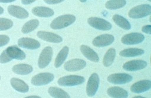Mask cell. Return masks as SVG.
<instances>
[{
  "label": "cell",
  "instance_id": "4",
  "mask_svg": "<svg viewBox=\"0 0 151 98\" xmlns=\"http://www.w3.org/2000/svg\"><path fill=\"white\" fill-rule=\"evenodd\" d=\"M85 81L84 77L82 76L70 75L60 77L58 81V84L62 87L75 86L82 84Z\"/></svg>",
  "mask_w": 151,
  "mask_h": 98
},
{
  "label": "cell",
  "instance_id": "39",
  "mask_svg": "<svg viewBox=\"0 0 151 98\" xmlns=\"http://www.w3.org/2000/svg\"><path fill=\"white\" fill-rule=\"evenodd\" d=\"M80 2H83V3H84V2H87V1H82V0H80Z\"/></svg>",
  "mask_w": 151,
  "mask_h": 98
},
{
  "label": "cell",
  "instance_id": "27",
  "mask_svg": "<svg viewBox=\"0 0 151 98\" xmlns=\"http://www.w3.org/2000/svg\"><path fill=\"white\" fill-rule=\"evenodd\" d=\"M116 56V50L113 48L109 49L105 54L103 59V65L105 67H108L112 64L115 59Z\"/></svg>",
  "mask_w": 151,
  "mask_h": 98
},
{
  "label": "cell",
  "instance_id": "24",
  "mask_svg": "<svg viewBox=\"0 0 151 98\" xmlns=\"http://www.w3.org/2000/svg\"><path fill=\"white\" fill-rule=\"evenodd\" d=\"M144 50L139 48H130L125 49L120 52L119 55L125 57H135L142 55L144 54Z\"/></svg>",
  "mask_w": 151,
  "mask_h": 98
},
{
  "label": "cell",
  "instance_id": "35",
  "mask_svg": "<svg viewBox=\"0 0 151 98\" xmlns=\"http://www.w3.org/2000/svg\"><path fill=\"white\" fill-rule=\"evenodd\" d=\"M14 0H0V3H11V2H14Z\"/></svg>",
  "mask_w": 151,
  "mask_h": 98
},
{
  "label": "cell",
  "instance_id": "32",
  "mask_svg": "<svg viewBox=\"0 0 151 98\" xmlns=\"http://www.w3.org/2000/svg\"><path fill=\"white\" fill-rule=\"evenodd\" d=\"M142 32L148 34H151V25H148L142 27Z\"/></svg>",
  "mask_w": 151,
  "mask_h": 98
},
{
  "label": "cell",
  "instance_id": "3",
  "mask_svg": "<svg viewBox=\"0 0 151 98\" xmlns=\"http://www.w3.org/2000/svg\"><path fill=\"white\" fill-rule=\"evenodd\" d=\"M151 13V6L143 4L134 7L129 11L128 15L132 19H139L149 15Z\"/></svg>",
  "mask_w": 151,
  "mask_h": 98
},
{
  "label": "cell",
  "instance_id": "37",
  "mask_svg": "<svg viewBox=\"0 0 151 98\" xmlns=\"http://www.w3.org/2000/svg\"><path fill=\"white\" fill-rule=\"evenodd\" d=\"M4 12V9L2 7L0 6V15L3 14Z\"/></svg>",
  "mask_w": 151,
  "mask_h": 98
},
{
  "label": "cell",
  "instance_id": "10",
  "mask_svg": "<svg viewBox=\"0 0 151 98\" xmlns=\"http://www.w3.org/2000/svg\"><path fill=\"white\" fill-rule=\"evenodd\" d=\"M145 39L144 35L139 33H131L125 35L121 39V42L126 45L137 44Z\"/></svg>",
  "mask_w": 151,
  "mask_h": 98
},
{
  "label": "cell",
  "instance_id": "1",
  "mask_svg": "<svg viewBox=\"0 0 151 98\" xmlns=\"http://www.w3.org/2000/svg\"><path fill=\"white\" fill-rule=\"evenodd\" d=\"M26 58L24 52L16 45L7 47L0 55V63L5 64L10 62L12 59L23 60Z\"/></svg>",
  "mask_w": 151,
  "mask_h": 98
},
{
  "label": "cell",
  "instance_id": "23",
  "mask_svg": "<svg viewBox=\"0 0 151 98\" xmlns=\"http://www.w3.org/2000/svg\"><path fill=\"white\" fill-rule=\"evenodd\" d=\"M69 52V48L68 46H65L59 52L55 62V67L56 68L60 67L67 59Z\"/></svg>",
  "mask_w": 151,
  "mask_h": 98
},
{
  "label": "cell",
  "instance_id": "7",
  "mask_svg": "<svg viewBox=\"0 0 151 98\" xmlns=\"http://www.w3.org/2000/svg\"><path fill=\"white\" fill-rule=\"evenodd\" d=\"M99 77L96 73L90 77L86 86V93L89 97H93L96 94L99 85Z\"/></svg>",
  "mask_w": 151,
  "mask_h": 98
},
{
  "label": "cell",
  "instance_id": "22",
  "mask_svg": "<svg viewBox=\"0 0 151 98\" xmlns=\"http://www.w3.org/2000/svg\"><path fill=\"white\" fill-rule=\"evenodd\" d=\"M12 71L16 74L27 75L32 72L33 67L28 64H19L14 66Z\"/></svg>",
  "mask_w": 151,
  "mask_h": 98
},
{
  "label": "cell",
  "instance_id": "2",
  "mask_svg": "<svg viewBox=\"0 0 151 98\" xmlns=\"http://www.w3.org/2000/svg\"><path fill=\"white\" fill-rule=\"evenodd\" d=\"M75 21L76 17L75 16L66 14L60 16L54 19L51 23L50 26L53 29H60L72 25Z\"/></svg>",
  "mask_w": 151,
  "mask_h": 98
},
{
  "label": "cell",
  "instance_id": "19",
  "mask_svg": "<svg viewBox=\"0 0 151 98\" xmlns=\"http://www.w3.org/2000/svg\"><path fill=\"white\" fill-rule=\"evenodd\" d=\"M107 93L113 98H127L129 96L127 92L123 88L119 87H112L109 88Z\"/></svg>",
  "mask_w": 151,
  "mask_h": 98
},
{
  "label": "cell",
  "instance_id": "25",
  "mask_svg": "<svg viewBox=\"0 0 151 98\" xmlns=\"http://www.w3.org/2000/svg\"><path fill=\"white\" fill-rule=\"evenodd\" d=\"M112 20L117 26L124 29L129 30L131 28V25L127 19L119 15H114L112 17Z\"/></svg>",
  "mask_w": 151,
  "mask_h": 98
},
{
  "label": "cell",
  "instance_id": "41",
  "mask_svg": "<svg viewBox=\"0 0 151 98\" xmlns=\"http://www.w3.org/2000/svg\"><path fill=\"white\" fill-rule=\"evenodd\" d=\"M0 79H1V77H0Z\"/></svg>",
  "mask_w": 151,
  "mask_h": 98
},
{
  "label": "cell",
  "instance_id": "34",
  "mask_svg": "<svg viewBox=\"0 0 151 98\" xmlns=\"http://www.w3.org/2000/svg\"><path fill=\"white\" fill-rule=\"evenodd\" d=\"M35 2V1H32V0L28 1V0H27V1H22V3L23 4H24V5H28V4H30L32 3Z\"/></svg>",
  "mask_w": 151,
  "mask_h": 98
},
{
  "label": "cell",
  "instance_id": "38",
  "mask_svg": "<svg viewBox=\"0 0 151 98\" xmlns=\"http://www.w3.org/2000/svg\"><path fill=\"white\" fill-rule=\"evenodd\" d=\"M145 98V97H143L139 96L134 97H133V98Z\"/></svg>",
  "mask_w": 151,
  "mask_h": 98
},
{
  "label": "cell",
  "instance_id": "5",
  "mask_svg": "<svg viewBox=\"0 0 151 98\" xmlns=\"http://www.w3.org/2000/svg\"><path fill=\"white\" fill-rule=\"evenodd\" d=\"M54 78L55 76L51 73H40L34 76L32 78L31 83L35 86H40L48 84L52 82L54 79Z\"/></svg>",
  "mask_w": 151,
  "mask_h": 98
},
{
  "label": "cell",
  "instance_id": "40",
  "mask_svg": "<svg viewBox=\"0 0 151 98\" xmlns=\"http://www.w3.org/2000/svg\"><path fill=\"white\" fill-rule=\"evenodd\" d=\"M151 17H150V22H151Z\"/></svg>",
  "mask_w": 151,
  "mask_h": 98
},
{
  "label": "cell",
  "instance_id": "36",
  "mask_svg": "<svg viewBox=\"0 0 151 98\" xmlns=\"http://www.w3.org/2000/svg\"><path fill=\"white\" fill-rule=\"evenodd\" d=\"M24 98H41L40 97L38 96H30Z\"/></svg>",
  "mask_w": 151,
  "mask_h": 98
},
{
  "label": "cell",
  "instance_id": "8",
  "mask_svg": "<svg viewBox=\"0 0 151 98\" xmlns=\"http://www.w3.org/2000/svg\"><path fill=\"white\" fill-rule=\"evenodd\" d=\"M53 50L51 47L47 46L43 49L40 54L38 64L40 69L47 67L52 60Z\"/></svg>",
  "mask_w": 151,
  "mask_h": 98
},
{
  "label": "cell",
  "instance_id": "26",
  "mask_svg": "<svg viewBox=\"0 0 151 98\" xmlns=\"http://www.w3.org/2000/svg\"><path fill=\"white\" fill-rule=\"evenodd\" d=\"M48 92L54 98H70V95L66 92L58 87H50L48 89Z\"/></svg>",
  "mask_w": 151,
  "mask_h": 98
},
{
  "label": "cell",
  "instance_id": "13",
  "mask_svg": "<svg viewBox=\"0 0 151 98\" xmlns=\"http://www.w3.org/2000/svg\"><path fill=\"white\" fill-rule=\"evenodd\" d=\"M147 66V63L144 60H133L125 62L122 66V68L125 71L132 72L141 70Z\"/></svg>",
  "mask_w": 151,
  "mask_h": 98
},
{
  "label": "cell",
  "instance_id": "30",
  "mask_svg": "<svg viewBox=\"0 0 151 98\" xmlns=\"http://www.w3.org/2000/svg\"><path fill=\"white\" fill-rule=\"evenodd\" d=\"M13 25V22L10 19L0 18V31H4L10 29Z\"/></svg>",
  "mask_w": 151,
  "mask_h": 98
},
{
  "label": "cell",
  "instance_id": "28",
  "mask_svg": "<svg viewBox=\"0 0 151 98\" xmlns=\"http://www.w3.org/2000/svg\"><path fill=\"white\" fill-rule=\"evenodd\" d=\"M40 24V21L37 19H32L24 24L22 28V32L27 34L34 31Z\"/></svg>",
  "mask_w": 151,
  "mask_h": 98
},
{
  "label": "cell",
  "instance_id": "20",
  "mask_svg": "<svg viewBox=\"0 0 151 98\" xmlns=\"http://www.w3.org/2000/svg\"><path fill=\"white\" fill-rule=\"evenodd\" d=\"M32 13L40 17H50L54 15L53 10L46 7H36L33 8Z\"/></svg>",
  "mask_w": 151,
  "mask_h": 98
},
{
  "label": "cell",
  "instance_id": "21",
  "mask_svg": "<svg viewBox=\"0 0 151 98\" xmlns=\"http://www.w3.org/2000/svg\"><path fill=\"white\" fill-rule=\"evenodd\" d=\"M11 84L17 91L21 93H26L29 91V87L24 81L17 78L13 77L11 79Z\"/></svg>",
  "mask_w": 151,
  "mask_h": 98
},
{
  "label": "cell",
  "instance_id": "12",
  "mask_svg": "<svg viewBox=\"0 0 151 98\" xmlns=\"http://www.w3.org/2000/svg\"><path fill=\"white\" fill-rule=\"evenodd\" d=\"M114 37L110 34H102L97 36L93 39L92 44L96 47H101L108 46L113 43Z\"/></svg>",
  "mask_w": 151,
  "mask_h": 98
},
{
  "label": "cell",
  "instance_id": "15",
  "mask_svg": "<svg viewBox=\"0 0 151 98\" xmlns=\"http://www.w3.org/2000/svg\"><path fill=\"white\" fill-rule=\"evenodd\" d=\"M18 45L22 48L35 50L40 47V44L37 40L32 38L23 37L18 41Z\"/></svg>",
  "mask_w": 151,
  "mask_h": 98
},
{
  "label": "cell",
  "instance_id": "6",
  "mask_svg": "<svg viewBox=\"0 0 151 98\" xmlns=\"http://www.w3.org/2000/svg\"><path fill=\"white\" fill-rule=\"evenodd\" d=\"M90 25L96 29L103 31L109 30L112 28V25L105 19L98 17H90L88 19Z\"/></svg>",
  "mask_w": 151,
  "mask_h": 98
},
{
  "label": "cell",
  "instance_id": "18",
  "mask_svg": "<svg viewBox=\"0 0 151 98\" xmlns=\"http://www.w3.org/2000/svg\"><path fill=\"white\" fill-rule=\"evenodd\" d=\"M80 50L82 54L89 60L94 62H98L99 61V57L94 50L87 45H82L80 47Z\"/></svg>",
  "mask_w": 151,
  "mask_h": 98
},
{
  "label": "cell",
  "instance_id": "33",
  "mask_svg": "<svg viewBox=\"0 0 151 98\" xmlns=\"http://www.w3.org/2000/svg\"><path fill=\"white\" fill-rule=\"evenodd\" d=\"M44 2L48 4H56L64 2L63 0H45Z\"/></svg>",
  "mask_w": 151,
  "mask_h": 98
},
{
  "label": "cell",
  "instance_id": "11",
  "mask_svg": "<svg viewBox=\"0 0 151 98\" xmlns=\"http://www.w3.org/2000/svg\"><path fill=\"white\" fill-rule=\"evenodd\" d=\"M86 66V62L81 59H73L65 62L64 69L68 72L80 71Z\"/></svg>",
  "mask_w": 151,
  "mask_h": 98
},
{
  "label": "cell",
  "instance_id": "31",
  "mask_svg": "<svg viewBox=\"0 0 151 98\" xmlns=\"http://www.w3.org/2000/svg\"><path fill=\"white\" fill-rule=\"evenodd\" d=\"M10 41V38L6 35H0V47L7 44Z\"/></svg>",
  "mask_w": 151,
  "mask_h": 98
},
{
  "label": "cell",
  "instance_id": "14",
  "mask_svg": "<svg viewBox=\"0 0 151 98\" xmlns=\"http://www.w3.org/2000/svg\"><path fill=\"white\" fill-rule=\"evenodd\" d=\"M38 38L51 43H59L63 41L62 37L53 33L47 31H38L37 33Z\"/></svg>",
  "mask_w": 151,
  "mask_h": 98
},
{
  "label": "cell",
  "instance_id": "16",
  "mask_svg": "<svg viewBox=\"0 0 151 98\" xmlns=\"http://www.w3.org/2000/svg\"><path fill=\"white\" fill-rule=\"evenodd\" d=\"M151 88V82L150 80H142L132 84L131 91L132 93L140 94L149 90Z\"/></svg>",
  "mask_w": 151,
  "mask_h": 98
},
{
  "label": "cell",
  "instance_id": "29",
  "mask_svg": "<svg viewBox=\"0 0 151 98\" xmlns=\"http://www.w3.org/2000/svg\"><path fill=\"white\" fill-rule=\"evenodd\" d=\"M126 3V1L124 0L108 1L105 4V7L109 10H117L124 7Z\"/></svg>",
  "mask_w": 151,
  "mask_h": 98
},
{
  "label": "cell",
  "instance_id": "17",
  "mask_svg": "<svg viewBox=\"0 0 151 98\" xmlns=\"http://www.w3.org/2000/svg\"><path fill=\"white\" fill-rule=\"evenodd\" d=\"M8 12L11 15L18 19H25L29 16V13L25 9L18 6H9Z\"/></svg>",
  "mask_w": 151,
  "mask_h": 98
},
{
  "label": "cell",
  "instance_id": "9",
  "mask_svg": "<svg viewBox=\"0 0 151 98\" xmlns=\"http://www.w3.org/2000/svg\"><path fill=\"white\" fill-rule=\"evenodd\" d=\"M132 80V76L124 73L113 74L107 77V81L109 83L115 84H125L131 82Z\"/></svg>",
  "mask_w": 151,
  "mask_h": 98
}]
</instances>
